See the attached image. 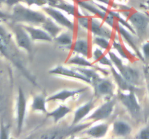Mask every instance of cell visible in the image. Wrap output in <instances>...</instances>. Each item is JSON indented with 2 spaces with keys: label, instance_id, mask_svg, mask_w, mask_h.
Instances as JSON below:
<instances>
[{
  "label": "cell",
  "instance_id": "6da1fadb",
  "mask_svg": "<svg viewBox=\"0 0 149 139\" xmlns=\"http://www.w3.org/2000/svg\"><path fill=\"white\" fill-rule=\"evenodd\" d=\"M10 20L14 23L39 25L45 21L47 15L45 12L32 10L29 7L23 6L21 3L13 7Z\"/></svg>",
  "mask_w": 149,
  "mask_h": 139
},
{
  "label": "cell",
  "instance_id": "7a4b0ae2",
  "mask_svg": "<svg viewBox=\"0 0 149 139\" xmlns=\"http://www.w3.org/2000/svg\"><path fill=\"white\" fill-rule=\"evenodd\" d=\"M127 20L130 23L141 40L149 36V13L133 10Z\"/></svg>",
  "mask_w": 149,
  "mask_h": 139
},
{
  "label": "cell",
  "instance_id": "3957f363",
  "mask_svg": "<svg viewBox=\"0 0 149 139\" xmlns=\"http://www.w3.org/2000/svg\"><path fill=\"white\" fill-rule=\"evenodd\" d=\"M76 4L80 8L88 12L92 15L96 16L100 18L105 23H106L108 25L110 26L115 30L116 24H117L115 17L112 14L99 8L93 0H78L76 1Z\"/></svg>",
  "mask_w": 149,
  "mask_h": 139
},
{
  "label": "cell",
  "instance_id": "277c9868",
  "mask_svg": "<svg viewBox=\"0 0 149 139\" xmlns=\"http://www.w3.org/2000/svg\"><path fill=\"white\" fill-rule=\"evenodd\" d=\"M91 85L94 91V96L96 98H102L105 101L111 99L115 93V85L110 79L100 77L92 81Z\"/></svg>",
  "mask_w": 149,
  "mask_h": 139
},
{
  "label": "cell",
  "instance_id": "5b68a950",
  "mask_svg": "<svg viewBox=\"0 0 149 139\" xmlns=\"http://www.w3.org/2000/svg\"><path fill=\"white\" fill-rule=\"evenodd\" d=\"M115 31L119 33L121 39L123 40L124 43H127L134 51V53L136 54L137 57L140 60L144 62L143 57L141 49L139 47L140 39L137 36V35L132 33L128 29H127L125 26H123L119 23H117V24H116Z\"/></svg>",
  "mask_w": 149,
  "mask_h": 139
},
{
  "label": "cell",
  "instance_id": "8992f818",
  "mask_svg": "<svg viewBox=\"0 0 149 139\" xmlns=\"http://www.w3.org/2000/svg\"><path fill=\"white\" fill-rule=\"evenodd\" d=\"M42 10L47 15L51 17L58 25L75 33L77 29L75 23L68 18L61 10L50 6H44L42 7Z\"/></svg>",
  "mask_w": 149,
  "mask_h": 139
},
{
  "label": "cell",
  "instance_id": "52a82bcc",
  "mask_svg": "<svg viewBox=\"0 0 149 139\" xmlns=\"http://www.w3.org/2000/svg\"><path fill=\"white\" fill-rule=\"evenodd\" d=\"M115 107V100L110 99L105 101L102 104L100 107H97L92 114L87 116L86 118L81 121L83 122H95L97 121H103V120H107L111 117L113 113Z\"/></svg>",
  "mask_w": 149,
  "mask_h": 139
},
{
  "label": "cell",
  "instance_id": "ba28073f",
  "mask_svg": "<svg viewBox=\"0 0 149 139\" xmlns=\"http://www.w3.org/2000/svg\"><path fill=\"white\" fill-rule=\"evenodd\" d=\"M117 98L131 115L136 116L139 114L141 107L135 91H129L127 93L119 90L117 94Z\"/></svg>",
  "mask_w": 149,
  "mask_h": 139
},
{
  "label": "cell",
  "instance_id": "9c48e42d",
  "mask_svg": "<svg viewBox=\"0 0 149 139\" xmlns=\"http://www.w3.org/2000/svg\"><path fill=\"white\" fill-rule=\"evenodd\" d=\"M89 31L93 36H101L111 41L115 34L113 28L105 23L101 19L94 15L90 17Z\"/></svg>",
  "mask_w": 149,
  "mask_h": 139
},
{
  "label": "cell",
  "instance_id": "30bf717a",
  "mask_svg": "<svg viewBox=\"0 0 149 139\" xmlns=\"http://www.w3.org/2000/svg\"><path fill=\"white\" fill-rule=\"evenodd\" d=\"M17 47L26 50L28 53L32 52V40L27 30L22 24L15 23L12 28Z\"/></svg>",
  "mask_w": 149,
  "mask_h": 139
},
{
  "label": "cell",
  "instance_id": "8fae6325",
  "mask_svg": "<svg viewBox=\"0 0 149 139\" xmlns=\"http://www.w3.org/2000/svg\"><path fill=\"white\" fill-rule=\"evenodd\" d=\"M26 96L21 88H18L17 102H16V121H17V133L20 135L23 130L25 117L26 113Z\"/></svg>",
  "mask_w": 149,
  "mask_h": 139
},
{
  "label": "cell",
  "instance_id": "7c38bea8",
  "mask_svg": "<svg viewBox=\"0 0 149 139\" xmlns=\"http://www.w3.org/2000/svg\"><path fill=\"white\" fill-rule=\"evenodd\" d=\"M49 72L52 74V75H61V76L79 80V81H83V82L87 83L91 85V81L89 78H87V77H85L84 75L79 72L78 71L74 70L73 68L69 69V68L62 66V65H59V66H57L51 69Z\"/></svg>",
  "mask_w": 149,
  "mask_h": 139
},
{
  "label": "cell",
  "instance_id": "4fadbf2b",
  "mask_svg": "<svg viewBox=\"0 0 149 139\" xmlns=\"http://www.w3.org/2000/svg\"><path fill=\"white\" fill-rule=\"evenodd\" d=\"M117 70L121 75L131 84L138 87L141 85V75L139 70L125 63L117 68Z\"/></svg>",
  "mask_w": 149,
  "mask_h": 139
},
{
  "label": "cell",
  "instance_id": "5bb4252c",
  "mask_svg": "<svg viewBox=\"0 0 149 139\" xmlns=\"http://www.w3.org/2000/svg\"><path fill=\"white\" fill-rule=\"evenodd\" d=\"M121 38L119 36V33L116 31L114 36H113L112 41V49H114L117 52L119 56L125 59H127L129 61H132L137 57L136 54L135 53H132L127 49V48L125 46V44L121 42ZM138 58V57H137Z\"/></svg>",
  "mask_w": 149,
  "mask_h": 139
},
{
  "label": "cell",
  "instance_id": "9a60e30c",
  "mask_svg": "<svg viewBox=\"0 0 149 139\" xmlns=\"http://www.w3.org/2000/svg\"><path fill=\"white\" fill-rule=\"evenodd\" d=\"M22 25L27 30L32 41H36L46 42L53 41V39L51 37L50 35L47 32L45 31L43 28L33 27L31 25L28 24H22Z\"/></svg>",
  "mask_w": 149,
  "mask_h": 139
},
{
  "label": "cell",
  "instance_id": "2e32d148",
  "mask_svg": "<svg viewBox=\"0 0 149 139\" xmlns=\"http://www.w3.org/2000/svg\"><path fill=\"white\" fill-rule=\"evenodd\" d=\"M71 51H72L73 53L82 55L88 59L91 57L92 51L90 43L87 38L77 37L74 41Z\"/></svg>",
  "mask_w": 149,
  "mask_h": 139
},
{
  "label": "cell",
  "instance_id": "e0dca14e",
  "mask_svg": "<svg viewBox=\"0 0 149 139\" xmlns=\"http://www.w3.org/2000/svg\"><path fill=\"white\" fill-rule=\"evenodd\" d=\"M110 69L111 74L113 76L115 83L116 84V85H117V87L120 91H124V92H129V91H136L137 90H138V88L136 86L128 82L121 75L120 72L117 70V69L116 70V67L114 66L111 67Z\"/></svg>",
  "mask_w": 149,
  "mask_h": 139
},
{
  "label": "cell",
  "instance_id": "ac0fdd59",
  "mask_svg": "<svg viewBox=\"0 0 149 139\" xmlns=\"http://www.w3.org/2000/svg\"><path fill=\"white\" fill-rule=\"evenodd\" d=\"M94 108L95 102L93 99H90L88 102L77 108L74 113V117H73L72 122H71V126L76 125L81 122L84 118H86L90 114L92 110Z\"/></svg>",
  "mask_w": 149,
  "mask_h": 139
},
{
  "label": "cell",
  "instance_id": "d6986e66",
  "mask_svg": "<svg viewBox=\"0 0 149 139\" xmlns=\"http://www.w3.org/2000/svg\"><path fill=\"white\" fill-rule=\"evenodd\" d=\"M74 32L68 29L65 31L63 30L58 36L54 38L53 41L63 49L71 51L74 42Z\"/></svg>",
  "mask_w": 149,
  "mask_h": 139
},
{
  "label": "cell",
  "instance_id": "ffe728a7",
  "mask_svg": "<svg viewBox=\"0 0 149 139\" xmlns=\"http://www.w3.org/2000/svg\"><path fill=\"white\" fill-rule=\"evenodd\" d=\"M48 6L59 9L72 17H76L78 9V7H77L74 3L69 2L66 0H49Z\"/></svg>",
  "mask_w": 149,
  "mask_h": 139
},
{
  "label": "cell",
  "instance_id": "44dd1931",
  "mask_svg": "<svg viewBox=\"0 0 149 139\" xmlns=\"http://www.w3.org/2000/svg\"><path fill=\"white\" fill-rule=\"evenodd\" d=\"M87 89H88V88H83L76 90H62V91H58V92L54 94L53 95L47 98V101H65L68 98L79 95V94H81V93L85 92Z\"/></svg>",
  "mask_w": 149,
  "mask_h": 139
},
{
  "label": "cell",
  "instance_id": "7402d4cb",
  "mask_svg": "<svg viewBox=\"0 0 149 139\" xmlns=\"http://www.w3.org/2000/svg\"><path fill=\"white\" fill-rule=\"evenodd\" d=\"M109 130V123L101 122L95 125H90L89 128L83 131V133L87 134V136L93 138H103L106 136Z\"/></svg>",
  "mask_w": 149,
  "mask_h": 139
},
{
  "label": "cell",
  "instance_id": "603a6c76",
  "mask_svg": "<svg viewBox=\"0 0 149 139\" xmlns=\"http://www.w3.org/2000/svg\"><path fill=\"white\" fill-rule=\"evenodd\" d=\"M132 127L127 122L116 120L112 125V133L116 137H126L130 135Z\"/></svg>",
  "mask_w": 149,
  "mask_h": 139
},
{
  "label": "cell",
  "instance_id": "cb8c5ba5",
  "mask_svg": "<svg viewBox=\"0 0 149 139\" xmlns=\"http://www.w3.org/2000/svg\"><path fill=\"white\" fill-rule=\"evenodd\" d=\"M105 51L99 47H95L93 51H92L91 58L93 59V62L96 65H103V66H108L109 67L113 66L111 60L109 56H108L104 53Z\"/></svg>",
  "mask_w": 149,
  "mask_h": 139
},
{
  "label": "cell",
  "instance_id": "d4e9b609",
  "mask_svg": "<svg viewBox=\"0 0 149 139\" xmlns=\"http://www.w3.org/2000/svg\"><path fill=\"white\" fill-rule=\"evenodd\" d=\"M42 28L47 32L52 39L56 37L63 30V27L58 25L56 22L54 21L51 17L47 16L45 21L41 25Z\"/></svg>",
  "mask_w": 149,
  "mask_h": 139
},
{
  "label": "cell",
  "instance_id": "484cf974",
  "mask_svg": "<svg viewBox=\"0 0 149 139\" xmlns=\"http://www.w3.org/2000/svg\"><path fill=\"white\" fill-rule=\"evenodd\" d=\"M47 98L43 94H38L33 96L31 104V109L33 111H39L42 113H47Z\"/></svg>",
  "mask_w": 149,
  "mask_h": 139
},
{
  "label": "cell",
  "instance_id": "4316f807",
  "mask_svg": "<svg viewBox=\"0 0 149 139\" xmlns=\"http://www.w3.org/2000/svg\"><path fill=\"white\" fill-rule=\"evenodd\" d=\"M71 111V107H68L67 106L63 105V104H61V105L58 106V107H57L53 111L47 113V117H51L53 120L54 122L58 123L60 120L64 118Z\"/></svg>",
  "mask_w": 149,
  "mask_h": 139
},
{
  "label": "cell",
  "instance_id": "83f0119b",
  "mask_svg": "<svg viewBox=\"0 0 149 139\" xmlns=\"http://www.w3.org/2000/svg\"><path fill=\"white\" fill-rule=\"evenodd\" d=\"M111 40L106 39V38L101 37V36H93L92 39V43L93 45L100 48L101 49L104 50L105 52L111 50L112 48V42H111Z\"/></svg>",
  "mask_w": 149,
  "mask_h": 139
},
{
  "label": "cell",
  "instance_id": "f1b7e54d",
  "mask_svg": "<svg viewBox=\"0 0 149 139\" xmlns=\"http://www.w3.org/2000/svg\"><path fill=\"white\" fill-rule=\"evenodd\" d=\"M71 68H73L75 70L78 71L79 72H80V73L84 75L85 77H87V78H89L91 81V83L92 81H95V80L97 79L100 77H101L100 74H99L98 71H97L94 68L81 67H73Z\"/></svg>",
  "mask_w": 149,
  "mask_h": 139
},
{
  "label": "cell",
  "instance_id": "f546056e",
  "mask_svg": "<svg viewBox=\"0 0 149 139\" xmlns=\"http://www.w3.org/2000/svg\"><path fill=\"white\" fill-rule=\"evenodd\" d=\"M13 36L11 33L5 28L3 25H0V38L2 39L3 41L7 45H12Z\"/></svg>",
  "mask_w": 149,
  "mask_h": 139
},
{
  "label": "cell",
  "instance_id": "4dcf8cb0",
  "mask_svg": "<svg viewBox=\"0 0 149 139\" xmlns=\"http://www.w3.org/2000/svg\"><path fill=\"white\" fill-rule=\"evenodd\" d=\"M141 51L142 53L143 57L144 59V63L148 65L149 64V40L144 41L141 44Z\"/></svg>",
  "mask_w": 149,
  "mask_h": 139
},
{
  "label": "cell",
  "instance_id": "1f68e13d",
  "mask_svg": "<svg viewBox=\"0 0 149 139\" xmlns=\"http://www.w3.org/2000/svg\"><path fill=\"white\" fill-rule=\"evenodd\" d=\"M135 138L138 139H149V125L146 126L143 128L141 129L137 133Z\"/></svg>",
  "mask_w": 149,
  "mask_h": 139
},
{
  "label": "cell",
  "instance_id": "d6a6232c",
  "mask_svg": "<svg viewBox=\"0 0 149 139\" xmlns=\"http://www.w3.org/2000/svg\"><path fill=\"white\" fill-rule=\"evenodd\" d=\"M9 134V127L1 121L0 124V138H8Z\"/></svg>",
  "mask_w": 149,
  "mask_h": 139
},
{
  "label": "cell",
  "instance_id": "836d02e7",
  "mask_svg": "<svg viewBox=\"0 0 149 139\" xmlns=\"http://www.w3.org/2000/svg\"><path fill=\"white\" fill-rule=\"evenodd\" d=\"M20 3H24L25 4V0H6L5 1V4L10 7H13L15 5L20 4Z\"/></svg>",
  "mask_w": 149,
  "mask_h": 139
},
{
  "label": "cell",
  "instance_id": "e575fe53",
  "mask_svg": "<svg viewBox=\"0 0 149 139\" xmlns=\"http://www.w3.org/2000/svg\"><path fill=\"white\" fill-rule=\"evenodd\" d=\"M144 77H145L146 83L147 90L149 96V67H144Z\"/></svg>",
  "mask_w": 149,
  "mask_h": 139
},
{
  "label": "cell",
  "instance_id": "d590c367",
  "mask_svg": "<svg viewBox=\"0 0 149 139\" xmlns=\"http://www.w3.org/2000/svg\"><path fill=\"white\" fill-rule=\"evenodd\" d=\"M10 17H11L10 14H7L4 11L0 10V21H6V20L10 19Z\"/></svg>",
  "mask_w": 149,
  "mask_h": 139
},
{
  "label": "cell",
  "instance_id": "8d00e7d4",
  "mask_svg": "<svg viewBox=\"0 0 149 139\" xmlns=\"http://www.w3.org/2000/svg\"><path fill=\"white\" fill-rule=\"evenodd\" d=\"M94 1H97V2H100L102 3V4H104L106 5H110L111 4V1L110 0H94Z\"/></svg>",
  "mask_w": 149,
  "mask_h": 139
},
{
  "label": "cell",
  "instance_id": "74e56055",
  "mask_svg": "<svg viewBox=\"0 0 149 139\" xmlns=\"http://www.w3.org/2000/svg\"><path fill=\"white\" fill-rule=\"evenodd\" d=\"M145 6L146 7H144V8H145L146 10H149V0H146V1Z\"/></svg>",
  "mask_w": 149,
  "mask_h": 139
},
{
  "label": "cell",
  "instance_id": "f35d334b",
  "mask_svg": "<svg viewBox=\"0 0 149 139\" xmlns=\"http://www.w3.org/2000/svg\"><path fill=\"white\" fill-rule=\"evenodd\" d=\"M6 0H0V7H1L3 4H5Z\"/></svg>",
  "mask_w": 149,
  "mask_h": 139
},
{
  "label": "cell",
  "instance_id": "ab89813d",
  "mask_svg": "<svg viewBox=\"0 0 149 139\" xmlns=\"http://www.w3.org/2000/svg\"><path fill=\"white\" fill-rule=\"evenodd\" d=\"M74 1H78V0H74Z\"/></svg>",
  "mask_w": 149,
  "mask_h": 139
}]
</instances>
